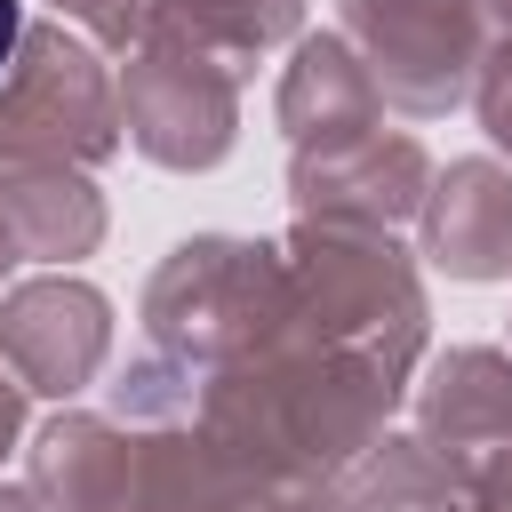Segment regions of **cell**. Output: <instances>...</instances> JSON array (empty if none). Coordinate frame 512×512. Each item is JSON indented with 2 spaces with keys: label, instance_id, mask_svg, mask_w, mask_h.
I'll return each instance as SVG.
<instances>
[{
  "label": "cell",
  "instance_id": "obj_1",
  "mask_svg": "<svg viewBox=\"0 0 512 512\" xmlns=\"http://www.w3.org/2000/svg\"><path fill=\"white\" fill-rule=\"evenodd\" d=\"M16 32H24V0H0V72L16 56Z\"/></svg>",
  "mask_w": 512,
  "mask_h": 512
}]
</instances>
